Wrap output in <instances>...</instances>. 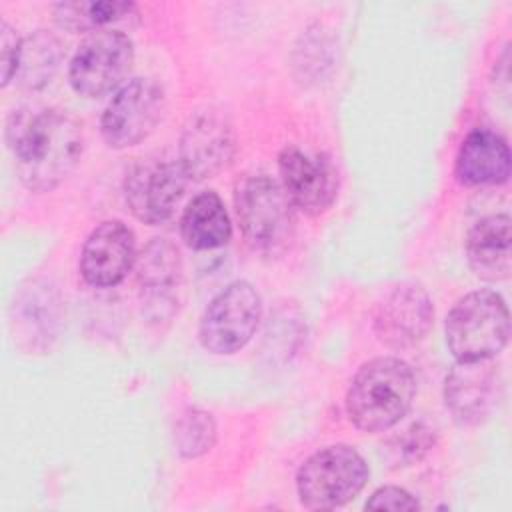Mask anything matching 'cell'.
<instances>
[{
  "mask_svg": "<svg viewBox=\"0 0 512 512\" xmlns=\"http://www.w3.org/2000/svg\"><path fill=\"white\" fill-rule=\"evenodd\" d=\"M6 142L22 184L34 192L56 188L84 150L82 124L60 108H20L6 124Z\"/></svg>",
  "mask_w": 512,
  "mask_h": 512,
  "instance_id": "obj_1",
  "label": "cell"
},
{
  "mask_svg": "<svg viewBox=\"0 0 512 512\" xmlns=\"http://www.w3.org/2000/svg\"><path fill=\"white\" fill-rule=\"evenodd\" d=\"M414 394L416 378L404 360L374 358L354 374L346 394V412L356 428L382 432L408 414Z\"/></svg>",
  "mask_w": 512,
  "mask_h": 512,
  "instance_id": "obj_2",
  "label": "cell"
},
{
  "mask_svg": "<svg viewBox=\"0 0 512 512\" xmlns=\"http://www.w3.org/2000/svg\"><path fill=\"white\" fill-rule=\"evenodd\" d=\"M508 336V308L494 290L466 294L446 316V346L456 362L490 360L502 352Z\"/></svg>",
  "mask_w": 512,
  "mask_h": 512,
  "instance_id": "obj_3",
  "label": "cell"
},
{
  "mask_svg": "<svg viewBox=\"0 0 512 512\" xmlns=\"http://www.w3.org/2000/svg\"><path fill=\"white\" fill-rule=\"evenodd\" d=\"M368 476V464L352 446L332 444L314 452L300 466L298 498L310 510H332L356 498Z\"/></svg>",
  "mask_w": 512,
  "mask_h": 512,
  "instance_id": "obj_4",
  "label": "cell"
},
{
  "mask_svg": "<svg viewBox=\"0 0 512 512\" xmlns=\"http://www.w3.org/2000/svg\"><path fill=\"white\" fill-rule=\"evenodd\" d=\"M236 214L246 242L258 252H278L292 238V202L284 188L266 174L246 176L238 182Z\"/></svg>",
  "mask_w": 512,
  "mask_h": 512,
  "instance_id": "obj_5",
  "label": "cell"
},
{
  "mask_svg": "<svg viewBox=\"0 0 512 512\" xmlns=\"http://www.w3.org/2000/svg\"><path fill=\"white\" fill-rule=\"evenodd\" d=\"M262 316V300L246 280L230 282L206 306L198 338L212 354H232L248 344Z\"/></svg>",
  "mask_w": 512,
  "mask_h": 512,
  "instance_id": "obj_6",
  "label": "cell"
},
{
  "mask_svg": "<svg viewBox=\"0 0 512 512\" xmlns=\"http://www.w3.org/2000/svg\"><path fill=\"white\" fill-rule=\"evenodd\" d=\"M134 62L132 40L118 30H98L82 40L70 60V84L84 98H100L128 76Z\"/></svg>",
  "mask_w": 512,
  "mask_h": 512,
  "instance_id": "obj_7",
  "label": "cell"
},
{
  "mask_svg": "<svg viewBox=\"0 0 512 512\" xmlns=\"http://www.w3.org/2000/svg\"><path fill=\"white\" fill-rule=\"evenodd\" d=\"M166 110L164 90L150 78L126 82L108 102L100 132L110 148L122 150L146 140L160 124Z\"/></svg>",
  "mask_w": 512,
  "mask_h": 512,
  "instance_id": "obj_8",
  "label": "cell"
},
{
  "mask_svg": "<svg viewBox=\"0 0 512 512\" xmlns=\"http://www.w3.org/2000/svg\"><path fill=\"white\" fill-rule=\"evenodd\" d=\"M190 176L176 160H144L124 180L128 210L144 224L168 220L182 200Z\"/></svg>",
  "mask_w": 512,
  "mask_h": 512,
  "instance_id": "obj_9",
  "label": "cell"
},
{
  "mask_svg": "<svg viewBox=\"0 0 512 512\" xmlns=\"http://www.w3.org/2000/svg\"><path fill=\"white\" fill-rule=\"evenodd\" d=\"M236 138L232 124L220 110H196L180 138V164L190 180H204L222 172L234 158Z\"/></svg>",
  "mask_w": 512,
  "mask_h": 512,
  "instance_id": "obj_10",
  "label": "cell"
},
{
  "mask_svg": "<svg viewBox=\"0 0 512 512\" xmlns=\"http://www.w3.org/2000/svg\"><path fill=\"white\" fill-rule=\"evenodd\" d=\"M278 170L292 206L318 216L334 204L338 174L324 154H308L298 146H286L278 156Z\"/></svg>",
  "mask_w": 512,
  "mask_h": 512,
  "instance_id": "obj_11",
  "label": "cell"
},
{
  "mask_svg": "<svg viewBox=\"0 0 512 512\" xmlns=\"http://www.w3.org/2000/svg\"><path fill=\"white\" fill-rule=\"evenodd\" d=\"M434 306L426 290L418 284L392 288L374 310V332L390 348H410L430 330Z\"/></svg>",
  "mask_w": 512,
  "mask_h": 512,
  "instance_id": "obj_12",
  "label": "cell"
},
{
  "mask_svg": "<svg viewBox=\"0 0 512 512\" xmlns=\"http://www.w3.org/2000/svg\"><path fill=\"white\" fill-rule=\"evenodd\" d=\"M136 260L132 230L120 220L98 224L86 238L80 254V274L96 288L120 284Z\"/></svg>",
  "mask_w": 512,
  "mask_h": 512,
  "instance_id": "obj_13",
  "label": "cell"
},
{
  "mask_svg": "<svg viewBox=\"0 0 512 512\" xmlns=\"http://www.w3.org/2000/svg\"><path fill=\"white\" fill-rule=\"evenodd\" d=\"M454 174L464 186H496L510 176V148L490 130L476 128L464 140L456 156Z\"/></svg>",
  "mask_w": 512,
  "mask_h": 512,
  "instance_id": "obj_14",
  "label": "cell"
},
{
  "mask_svg": "<svg viewBox=\"0 0 512 512\" xmlns=\"http://www.w3.org/2000/svg\"><path fill=\"white\" fill-rule=\"evenodd\" d=\"M494 366L488 360L456 362L446 376L444 398L454 420L460 424L480 422L492 404Z\"/></svg>",
  "mask_w": 512,
  "mask_h": 512,
  "instance_id": "obj_15",
  "label": "cell"
},
{
  "mask_svg": "<svg viewBox=\"0 0 512 512\" xmlns=\"http://www.w3.org/2000/svg\"><path fill=\"white\" fill-rule=\"evenodd\" d=\"M466 254L478 278L488 282L506 280L512 270L510 216L492 214L478 220L468 232Z\"/></svg>",
  "mask_w": 512,
  "mask_h": 512,
  "instance_id": "obj_16",
  "label": "cell"
},
{
  "mask_svg": "<svg viewBox=\"0 0 512 512\" xmlns=\"http://www.w3.org/2000/svg\"><path fill=\"white\" fill-rule=\"evenodd\" d=\"M180 232L192 250L224 246L232 236V226L222 198L214 190L196 194L184 208Z\"/></svg>",
  "mask_w": 512,
  "mask_h": 512,
  "instance_id": "obj_17",
  "label": "cell"
},
{
  "mask_svg": "<svg viewBox=\"0 0 512 512\" xmlns=\"http://www.w3.org/2000/svg\"><path fill=\"white\" fill-rule=\"evenodd\" d=\"M58 62H60L58 40L52 34L38 30L30 38L22 40L20 62L14 78L24 88H30V90L42 88L54 76Z\"/></svg>",
  "mask_w": 512,
  "mask_h": 512,
  "instance_id": "obj_18",
  "label": "cell"
},
{
  "mask_svg": "<svg viewBox=\"0 0 512 512\" xmlns=\"http://www.w3.org/2000/svg\"><path fill=\"white\" fill-rule=\"evenodd\" d=\"M138 276L142 288H146L150 296L160 300L168 298L180 276L178 250L170 242L156 238L142 254Z\"/></svg>",
  "mask_w": 512,
  "mask_h": 512,
  "instance_id": "obj_19",
  "label": "cell"
},
{
  "mask_svg": "<svg viewBox=\"0 0 512 512\" xmlns=\"http://www.w3.org/2000/svg\"><path fill=\"white\" fill-rule=\"evenodd\" d=\"M136 6L132 2H62L56 4V20L60 26L78 32V30H94L112 22L126 18Z\"/></svg>",
  "mask_w": 512,
  "mask_h": 512,
  "instance_id": "obj_20",
  "label": "cell"
},
{
  "mask_svg": "<svg viewBox=\"0 0 512 512\" xmlns=\"http://www.w3.org/2000/svg\"><path fill=\"white\" fill-rule=\"evenodd\" d=\"M178 450L186 456H198L210 450L214 442V422L210 414L204 412H190L182 418L178 426Z\"/></svg>",
  "mask_w": 512,
  "mask_h": 512,
  "instance_id": "obj_21",
  "label": "cell"
},
{
  "mask_svg": "<svg viewBox=\"0 0 512 512\" xmlns=\"http://www.w3.org/2000/svg\"><path fill=\"white\" fill-rule=\"evenodd\" d=\"M22 40L16 30L4 20L0 26V68H2V86H6L18 70Z\"/></svg>",
  "mask_w": 512,
  "mask_h": 512,
  "instance_id": "obj_22",
  "label": "cell"
},
{
  "mask_svg": "<svg viewBox=\"0 0 512 512\" xmlns=\"http://www.w3.org/2000/svg\"><path fill=\"white\" fill-rule=\"evenodd\" d=\"M368 510H418L420 502L398 486L378 488L366 502Z\"/></svg>",
  "mask_w": 512,
  "mask_h": 512,
  "instance_id": "obj_23",
  "label": "cell"
}]
</instances>
